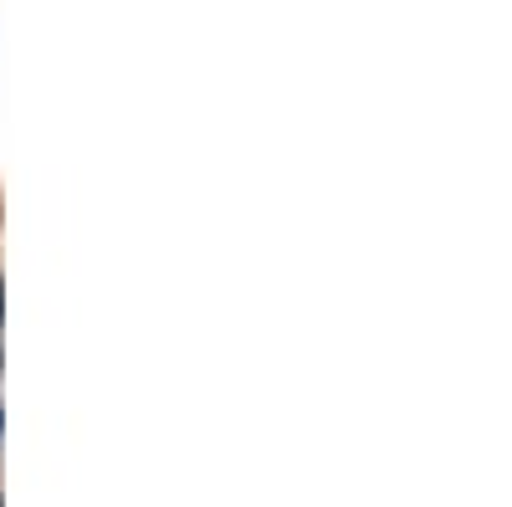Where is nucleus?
Returning a JSON list of instances; mask_svg holds the SVG:
<instances>
[]
</instances>
